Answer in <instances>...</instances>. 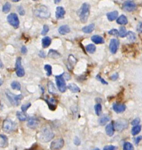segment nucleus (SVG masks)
Instances as JSON below:
<instances>
[{
  "label": "nucleus",
  "instance_id": "nucleus-48",
  "mask_svg": "<svg viewBox=\"0 0 142 150\" xmlns=\"http://www.w3.org/2000/svg\"><path fill=\"white\" fill-rule=\"evenodd\" d=\"M137 30L139 32H142V22H140L137 26Z\"/></svg>",
  "mask_w": 142,
  "mask_h": 150
},
{
  "label": "nucleus",
  "instance_id": "nucleus-51",
  "mask_svg": "<svg viewBox=\"0 0 142 150\" xmlns=\"http://www.w3.org/2000/svg\"><path fill=\"white\" fill-rule=\"evenodd\" d=\"M142 139V137L141 136H139V137H137V138H135L134 139V142H135V144L136 145H138V142L140 141V140Z\"/></svg>",
  "mask_w": 142,
  "mask_h": 150
},
{
  "label": "nucleus",
  "instance_id": "nucleus-7",
  "mask_svg": "<svg viewBox=\"0 0 142 150\" xmlns=\"http://www.w3.org/2000/svg\"><path fill=\"white\" fill-rule=\"evenodd\" d=\"M129 122L125 119H119L114 122V129L119 132H121L124 129L127 128Z\"/></svg>",
  "mask_w": 142,
  "mask_h": 150
},
{
  "label": "nucleus",
  "instance_id": "nucleus-9",
  "mask_svg": "<svg viewBox=\"0 0 142 150\" xmlns=\"http://www.w3.org/2000/svg\"><path fill=\"white\" fill-rule=\"evenodd\" d=\"M15 69H16V74L17 76L21 77L25 75V70L21 65V57H18L16 59L15 63Z\"/></svg>",
  "mask_w": 142,
  "mask_h": 150
},
{
  "label": "nucleus",
  "instance_id": "nucleus-14",
  "mask_svg": "<svg viewBox=\"0 0 142 150\" xmlns=\"http://www.w3.org/2000/svg\"><path fill=\"white\" fill-rule=\"evenodd\" d=\"M113 109L117 113H121L125 111L126 106L124 104L120 103H114L113 104Z\"/></svg>",
  "mask_w": 142,
  "mask_h": 150
},
{
  "label": "nucleus",
  "instance_id": "nucleus-56",
  "mask_svg": "<svg viewBox=\"0 0 142 150\" xmlns=\"http://www.w3.org/2000/svg\"><path fill=\"white\" fill-rule=\"evenodd\" d=\"M126 1H135V0H126Z\"/></svg>",
  "mask_w": 142,
  "mask_h": 150
},
{
  "label": "nucleus",
  "instance_id": "nucleus-33",
  "mask_svg": "<svg viewBox=\"0 0 142 150\" xmlns=\"http://www.w3.org/2000/svg\"><path fill=\"white\" fill-rule=\"evenodd\" d=\"M87 52L90 53H93L96 51V46L93 44H89L86 46Z\"/></svg>",
  "mask_w": 142,
  "mask_h": 150
},
{
  "label": "nucleus",
  "instance_id": "nucleus-1",
  "mask_svg": "<svg viewBox=\"0 0 142 150\" xmlns=\"http://www.w3.org/2000/svg\"><path fill=\"white\" fill-rule=\"evenodd\" d=\"M54 134L50 128L48 127H44L40 131L39 138L43 142H47L50 141L54 137Z\"/></svg>",
  "mask_w": 142,
  "mask_h": 150
},
{
  "label": "nucleus",
  "instance_id": "nucleus-21",
  "mask_svg": "<svg viewBox=\"0 0 142 150\" xmlns=\"http://www.w3.org/2000/svg\"><path fill=\"white\" fill-rule=\"evenodd\" d=\"M58 32L60 35H66L70 32V28L66 25H62L59 28Z\"/></svg>",
  "mask_w": 142,
  "mask_h": 150
},
{
  "label": "nucleus",
  "instance_id": "nucleus-47",
  "mask_svg": "<svg viewBox=\"0 0 142 150\" xmlns=\"http://www.w3.org/2000/svg\"><path fill=\"white\" fill-rule=\"evenodd\" d=\"M18 11L21 15H23L25 14V11L22 6H19L18 8Z\"/></svg>",
  "mask_w": 142,
  "mask_h": 150
},
{
  "label": "nucleus",
  "instance_id": "nucleus-29",
  "mask_svg": "<svg viewBox=\"0 0 142 150\" xmlns=\"http://www.w3.org/2000/svg\"><path fill=\"white\" fill-rule=\"evenodd\" d=\"M116 22L118 24H120V25H126L128 21H127V19L126 17V16L121 15L117 18Z\"/></svg>",
  "mask_w": 142,
  "mask_h": 150
},
{
  "label": "nucleus",
  "instance_id": "nucleus-18",
  "mask_svg": "<svg viewBox=\"0 0 142 150\" xmlns=\"http://www.w3.org/2000/svg\"><path fill=\"white\" fill-rule=\"evenodd\" d=\"M65 13L64 8L62 6H58L56 10V17L57 19H62L63 18Z\"/></svg>",
  "mask_w": 142,
  "mask_h": 150
},
{
  "label": "nucleus",
  "instance_id": "nucleus-38",
  "mask_svg": "<svg viewBox=\"0 0 142 150\" xmlns=\"http://www.w3.org/2000/svg\"><path fill=\"white\" fill-rule=\"evenodd\" d=\"M44 69L46 71V75L50 76L52 74V67L49 64H45L44 66Z\"/></svg>",
  "mask_w": 142,
  "mask_h": 150
},
{
  "label": "nucleus",
  "instance_id": "nucleus-17",
  "mask_svg": "<svg viewBox=\"0 0 142 150\" xmlns=\"http://www.w3.org/2000/svg\"><path fill=\"white\" fill-rule=\"evenodd\" d=\"M77 60L76 59V58L72 54H70L68 57V59H67V68L68 69L71 70L73 67L74 65L76 64Z\"/></svg>",
  "mask_w": 142,
  "mask_h": 150
},
{
  "label": "nucleus",
  "instance_id": "nucleus-25",
  "mask_svg": "<svg viewBox=\"0 0 142 150\" xmlns=\"http://www.w3.org/2000/svg\"><path fill=\"white\" fill-rule=\"evenodd\" d=\"M94 29V24L91 23L87 26H84L82 28V31L85 33H90L93 31Z\"/></svg>",
  "mask_w": 142,
  "mask_h": 150
},
{
  "label": "nucleus",
  "instance_id": "nucleus-22",
  "mask_svg": "<svg viewBox=\"0 0 142 150\" xmlns=\"http://www.w3.org/2000/svg\"><path fill=\"white\" fill-rule=\"evenodd\" d=\"M107 19H109V21H113L114 20H115L117 16H118V12L117 11H114L113 12H109L106 14Z\"/></svg>",
  "mask_w": 142,
  "mask_h": 150
},
{
  "label": "nucleus",
  "instance_id": "nucleus-13",
  "mask_svg": "<svg viewBox=\"0 0 142 150\" xmlns=\"http://www.w3.org/2000/svg\"><path fill=\"white\" fill-rule=\"evenodd\" d=\"M119 45V42L118 40L116 39H112L110 41V44H109V49L110 52L113 53L114 54L117 52L118 46Z\"/></svg>",
  "mask_w": 142,
  "mask_h": 150
},
{
  "label": "nucleus",
  "instance_id": "nucleus-28",
  "mask_svg": "<svg viewBox=\"0 0 142 150\" xmlns=\"http://www.w3.org/2000/svg\"><path fill=\"white\" fill-rule=\"evenodd\" d=\"M48 91L50 94H55L56 93L57 91L56 89L53 84V83L51 81H49L48 83Z\"/></svg>",
  "mask_w": 142,
  "mask_h": 150
},
{
  "label": "nucleus",
  "instance_id": "nucleus-15",
  "mask_svg": "<svg viewBox=\"0 0 142 150\" xmlns=\"http://www.w3.org/2000/svg\"><path fill=\"white\" fill-rule=\"evenodd\" d=\"M45 101L47 103V104H48L50 110H55L56 109L57 101L55 98H49L48 99H46Z\"/></svg>",
  "mask_w": 142,
  "mask_h": 150
},
{
  "label": "nucleus",
  "instance_id": "nucleus-31",
  "mask_svg": "<svg viewBox=\"0 0 142 150\" xmlns=\"http://www.w3.org/2000/svg\"><path fill=\"white\" fill-rule=\"evenodd\" d=\"M141 125H134V127H133L131 129V134L133 135H136L137 134H138L140 131H141Z\"/></svg>",
  "mask_w": 142,
  "mask_h": 150
},
{
  "label": "nucleus",
  "instance_id": "nucleus-12",
  "mask_svg": "<svg viewBox=\"0 0 142 150\" xmlns=\"http://www.w3.org/2000/svg\"><path fill=\"white\" fill-rule=\"evenodd\" d=\"M39 123V120L37 118L32 116L29 118L27 125L30 128L35 129L38 126Z\"/></svg>",
  "mask_w": 142,
  "mask_h": 150
},
{
  "label": "nucleus",
  "instance_id": "nucleus-19",
  "mask_svg": "<svg viewBox=\"0 0 142 150\" xmlns=\"http://www.w3.org/2000/svg\"><path fill=\"white\" fill-rule=\"evenodd\" d=\"M110 120V117L107 114H103L99 119V123L100 125H104Z\"/></svg>",
  "mask_w": 142,
  "mask_h": 150
},
{
  "label": "nucleus",
  "instance_id": "nucleus-42",
  "mask_svg": "<svg viewBox=\"0 0 142 150\" xmlns=\"http://www.w3.org/2000/svg\"><path fill=\"white\" fill-rule=\"evenodd\" d=\"M96 79H97L98 80H99L103 84H108V83H107L105 80H104V79L102 78V77L100 76V74H97V76H96Z\"/></svg>",
  "mask_w": 142,
  "mask_h": 150
},
{
  "label": "nucleus",
  "instance_id": "nucleus-23",
  "mask_svg": "<svg viewBox=\"0 0 142 150\" xmlns=\"http://www.w3.org/2000/svg\"><path fill=\"white\" fill-rule=\"evenodd\" d=\"M48 57L53 58V59H58L60 57V54L55 50L50 49V50H49V51L48 52Z\"/></svg>",
  "mask_w": 142,
  "mask_h": 150
},
{
  "label": "nucleus",
  "instance_id": "nucleus-11",
  "mask_svg": "<svg viewBox=\"0 0 142 150\" xmlns=\"http://www.w3.org/2000/svg\"><path fill=\"white\" fill-rule=\"evenodd\" d=\"M122 8L126 11L132 12L136 9V5L131 1H127L123 4Z\"/></svg>",
  "mask_w": 142,
  "mask_h": 150
},
{
  "label": "nucleus",
  "instance_id": "nucleus-57",
  "mask_svg": "<svg viewBox=\"0 0 142 150\" xmlns=\"http://www.w3.org/2000/svg\"><path fill=\"white\" fill-rule=\"evenodd\" d=\"M33 1H37V0H33Z\"/></svg>",
  "mask_w": 142,
  "mask_h": 150
},
{
  "label": "nucleus",
  "instance_id": "nucleus-49",
  "mask_svg": "<svg viewBox=\"0 0 142 150\" xmlns=\"http://www.w3.org/2000/svg\"><path fill=\"white\" fill-rule=\"evenodd\" d=\"M118 77H119L118 74H117V73H114V74H113V75H111V76L110 77V79H111L112 80H116L117 79Z\"/></svg>",
  "mask_w": 142,
  "mask_h": 150
},
{
  "label": "nucleus",
  "instance_id": "nucleus-55",
  "mask_svg": "<svg viewBox=\"0 0 142 150\" xmlns=\"http://www.w3.org/2000/svg\"><path fill=\"white\" fill-rule=\"evenodd\" d=\"M2 61H1V68H2Z\"/></svg>",
  "mask_w": 142,
  "mask_h": 150
},
{
  "label": "nucleus",
  "instance_id": "nucleus-20",
  "mask_svg": "<svg viewBox=\"0 0 142 150\" xmlns=\"http://www.w3.org/2000/svg\"><path fill=\"white\" fill-rule=\"evenodd\" d=\"M91 40L96 44H101L104 42L103 38L99 35H93L91 37Z\"/></svg>",
  "mask_w": 142,
  "mask_h": 150
},
{
  "label": "nucleus",
  "instance_id": "nucleus-2",
  "mask_svg": "<svg viewBox=\"0 0 142 150\" xmlns=\"http://www.w3.org/2000/svg\"><path fill=\"white\" fill-rule=\"evenodd\" d=\"M89 13H90L89 4H88L87 3L83 4L77 13L79 16L80 21L82 23L86 22L89 15Z\"/></svg>",
  "mask_w": 142,
  "mask_h": 150
},
{
  "label": "nucleus",
  "instance_id": "nucleus-53",
  "mask_svg": "<svg viewBox=\"0 0 142 150\" xmlns=\"http://www.w3.org/2000/svg\"><path fill=\"white\" fill-rule=\"evenodd\" d=\"M54 1V2L55 3V4H58V3H59L61 0H53Z\"/></svg>",
  "mask_w": 142,
  "mask_h": 150
},
{
  "label": "nucleus",
  "instance_id": "nucleus-27",
  "mask_svg": "<svg viewBox=\"0 0 142 150\" xmlns=\"http://www.w3.org/2000/svg\"><path fill=\"white\" fill-rule=\"evenodd\" d=\"M67 88L73 93H77L80 91V88L74 83H69L67 86Z\"/></svg>",
  "mask_w": 142,
  "mask_h": 150
},
{
  "label": "nucleus",
  "instance_id": "nucleus-52",
  "mask_svg": "<svg viewBox=\"0 0 142 150\" xmlns=\"http://www.w3.org/2000/svg\"><path fill=\"white\" fill-rule=\"evenodd\" d=\"M39 56L41 57H46V54L45 53V52L43 51V50H40L39 53Z\"/></svg>",
  "mask_w": 142,
  "mask_h": 150
},
{
  "label": "nucleus",
  "instance_id": "nucleus-10",
  "mask_svg": "<svg viewBox=\"0 0 142 150\" xmlns=\"http://www.w3.org/2000/svg\"><path fill=\"white\" fill-rule=\"evenodd\" d=\"M64 145V140L62 138H58L53 141L50 144V148L52 150L60 149Z\"/></svg>",
  "mask_w": 142,
  "mask_h": 150
},
{
  "label": "nucleus",
  "instance_id": "nucleus-30",
  "mask_svg": "<svg viewBox=\"0 0 142 150\" xmlns=\"http://www.w3.org/2000/svg\"><path fill=\"white\" fill-rule=\"evenodd\" d=\"M16 115L19 119V120L21 121H24L27 119V116L23 112H22L20 111H17Z\"/></svg>",
  "mask_w": 142,
  "mask_h": 150
},
{
  "label": "nucleus",
  "instance_id": "nucleus-44",
  "mask_svg": "<svg viewBox=\"0 0 142 150\" xmlns=\"http://www.w3.org/2000/svg\"><path fill=\"white\" fill-rule=\"evenodd\" d=\"M116 149V147L113 145H107L103 148L104 150H114Z\"/></svg>",
  "mask_w": 142,
  "mask_h": 150
},
{
  "label": "nucleus",
  "instance_id": "nucleus-5",
  "mask_svg": "<svg viewBox=\"0 0 142 150\" xmlns=\"http://www.w3.org/2000/svg\"><path fill=\"white\" fill-rule=\"evenodd\" d=\"M63 74H60L58 76H55V80L57 87L58 88V90L61 93H64L66 90V84L65 81V78L63 76Z\"/></svg>",
  "mask_w": 142,
  "mask_h": 150
},
{
  "label": "nucleus",
  "instance_id": "nucleus-41",
  "mask_svg": "<svg viewBox=\"0 0 142 150\" xmlns=\"http://www.w3.org/2000/svg\"><path fill=\"white\" fill-rule=\"evenodd\" d=\"M109 35H114L116 36H117L119 35V32H118V30L116 29H111L109 31Z\"/></svg>",
  "mask_w": 142,
  "mask_h": 150
},
{
  "label": "nucleus",
  "instance_id": "nucleus-40",
  "mask_svg": "<svg viewBox=\"0 0 142 150\" xmlns=\"http://www.w3.org/2000/svg\"><path fill=\"white\" fill-rule=\"evenodd\" d=\"M31 106V104L30 103H28L23 104V105H22V106H21V110H22L23 112H25V111H26L28 110V108H29Z\"/></svg>",
  "mask_w": 142,
  "mask_h": 150
},
{
  "label": "nucleus",
  "instance_id": "nucleus-46",
  "mask_svg": "<svg viewBox=\"0 0 142 150\" xmlns=\"http://www.w3.org/2000/svg\"><path fill=\"white\" fill-rule=\"evenodd\" d=\"M74 144L76 145H79L80 144V140L79 139V137H77V136H76L74 138Z\"/></svg>",
  "mask_w": 142,
  "mask_h": 150
},
{
  "label": "nucleus",
  "instance_id": "nucleus-4",
  "mask_svg": "<svg viewBox=\"0 0 142 150\" xmlns=\"http://www.w3.org/2000/svg\"><path fill=\"white\" fill-rule=\"evenodd\" d=\"M35 15L40 18H48L50 16V12L48 8L44 5H39L34 10Z\"/></svg>",
  "mask_w": 142,
  "mask_h": 150
},
{
  "label": "nucleus",
  "instance_id": "nucleus-6",
  "mask_svg": "<svg viewBox=\"0 0 142 150\" xmlns=\"http://www.w3.org/2000/svg\"><path fill=\"white\" fill-rule=\"evenodd\" d=\"M15 124L9 119H6L2 123V130L5 132H10L15 129Z\"/></svg>",
  "mask_w": 142,
  "mask_h": 150
},
{
  "label": "nucleus",
  "instance_id": "nucleus-8",
  "mask_svg": "<svg viewBox=\"0 0 142 150\" xmlns=\"http://www.w3.org/2000/svg\"><path fill=\"white\" fill-rule=\"evenodd\" d=\"M7 21L9 23L12 25L14 28L16 29L19 27V21L17 15L15 13H11L7 16Z\"/></svg>",
  "mask_w": 142,
  "mask_h": 150
},
{
  "label": "nucleus",
  "instance_id": "nucleus-16",
  "mask_svg": "<svg viewBox=\"0 0 142 150\" xmlns=\"http://www.w3.org/2000/svg\"><path fill=\"white\" fill-rule=\"evenodd\" d=\"M114 122H111V123L107 125L106 127L105 130H106V134L109 137H111L114 134Z\"/></svg>",
  "mask_w": 142,
  "mask_h": 150
},
{
  "label": "nucleus",
  "instance_id": "nucleus-43",
  "mask_svg": "<svg viewBox=\"0 0 142 150\" xmlns=\"http://www.w3.org/2000/svg\"><path fill=\"white\" fill-rule=\"evenodd\" d=\"M49 31V27L48 25H43V30L41 32V34L42 35H45Z\"/></svg>",
  "mask_w": 142,
  "mask_h": 150
},
{
  "label": "nucleus",
  "instance_id": "nucleus-37",
  "mask_svg": "<svg viewBox=\"0 0 142 150\" xmlns=\"http://www.w3.org/2000/svg\"><path fill=\"white\" fill-rule=\"evenodd\" d=\"M127 32L125 27L124 26H121L120 28V30H119V36L121 38H123L126 36L127 35Z\"/></svg>",
  "mask_w": 142,
  "mask_h": 150
},
{
  "label": "nucleus",
  "instance_id": "nucleus-54",
  "mask_svg": "<svg viewBox=\"0 0 142 150\" xmlns=\"http://www.w3.org/2000/svg\"><path fill=\"white\" fill-rule=\"evenodd\" d=\"M11 1H12V2H18V1H19L20 0H11Z\"/></svg>",
  "mask_w": 142,
  "mask_h": 150
},
{
  "label": "nucleus",
  "instance_id": "nucleus-36",
  "mask_svg": "<svg viewBox=\"0 0 142 150\" xmlns=\"http://www.w3.org/2000/svg\"><path fill=\"white\" fill-rule=\"evenodd\" d=\"M11 7V4L9 2H6L4 5L2 7V11L5 13H7L10 11Z\"/></svg>",
  "mask_w": 142,
  "mask_h": 150
},
{
  "label": "nucleus",
  "instance_id": "nucleus-3",
  "mask_svg": "<svg viewBox=\"0 0 142 150\" xmlns=\"http://www.w3.org/2000/svg\"><path fill=\"white\" fill-rule=\"evenodd\" d=\"M5 95L10 103L14 106H18L20 104L21 101L23 98L22 94L15 95L13 93H11L8 89L5 90Z\"/></svg>",
  "mask_w": 142,
  "mask_h": 150
},
{
  "label": "nucleus",
  "instance_id": "nucleus-45",
  "mask_svg": "<svg viewBox=\"0 0 142 150\" xmlns=\"http://www.w3.org/2000/svg\"><path fill=\"white\" fill-rule=\"evenodd\" d=\"M140 120L139 118H136L134 120H133L131 121V124L133 125L134 126V125H138V124H139V122H140Z\"/></svg>",
  "mask_w": 142,
  "mask_h": 150
},
{
  "label": "nucleus",
  "instance_id": "nucleus-26",
  "mask_svg": "<svg viewBox=\"0 0 142 150\" xmlns=\"http://www.w3.org/2000/svg\"><path fill=\"white\" fill-rule=\"evenodd\" d=\"M51 43V39L48 36H45L42 39V45L43 48L48 47Z\"/></svg>",
  "mask_w": 142,
  "mask_h": 150
},
{
  "label": "nucleus",
  "instance_id": "nucleus-50",
  "mask_svg": "<svg viewBox=\"0 0 142 150\" xmlns=\"http://www.w3.org/2000/svg\"><path fill=\"white\" fill-rule=\"evenodd\" d=\"M21 51L22 54H25L27 52V48L25 46H22L21 49Z\"/></svg>",
  "mask_w": 142,
  "mask_h": 150
},
{
  "label": "nucleus",
  "instance_id": "nucleus-39",
  "mask_svg": "<svg viewBox=\"0 0 142 150\" xmlns=\"http://www.w3.org/2000/svg\"><path fill=\"white\" fill-rule=\"evenodd\" d=\"M123 149L124 150H132L133 149V146L132 144L129 142H126L124 143L123 145Z\"/></svg>",
  "mask_w": 142,
  "mask_h": 150
},
{
  "label": "nucleus",
  "instance_id": "nucleus-24",
  "mask_svg": "<svg viewBox=\"0 0 142 150\" xmlns=\"http://www.w3.org/2000/svg\"><path fill=\"white\" fill-rule=\"evenodd\" d=\"M1 138V141H0V145L1 148H5L8 146V138L6 135L1 134L0 135Z\"/></svg>",
  "mask_w": 142,
  "mask_h": 150
},
{
  "label": "nucleus",
  "instance_id": "nucleus-34",
  "mask_svg": "<svg viewBox=\"0 0 142 150\" xmlns=\"http://www.w3.org/2000/svg\"><path fill=\"white\" fill-rule=\"evenodd\" d=\"M127 37V39L130 40V41H131V42H133L136 40V35L134 34V33H133V32L131 31H129L127 33V35H126Z\"/></svg>",
  "mask_w": 142,
  "mask_h": 150
},
{
  "label": "nucleus",
  "instance_id": "nucleus-35",
  "mask_svg": "<svg viewBox=\"0 0 142 150\" xmlns=\"http://www.w3.org/2000/svg\"><path fill=\"white\" fill-rule=\"evenodd\" d=\"M94 110L97 115H100L102 112V105L100 103L96 104L94 105Z\"/></svg>",
  "mask_w": 142,
  "mask_h": 150
},
{
  "label": "nucleus",
  "instance_id": "nucleus-32",
  "mask_svg": "<svg viewBox=\"0 0 142 150\" xmlns=\"http://www.w3.org/2000/svg\"><path fill=\"white\" fill-rule=\"evenodd\" d=\"M11 86L12 89L17 90L18 91H19L21 90V84L18 81H12L11 84Z\"/></svg>",
  "mask_w": 142,
  "mask_h": 150
}]
</instances>
